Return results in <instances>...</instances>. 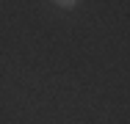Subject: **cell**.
I'll return each mask as SVG.
<instances>
[{"label": "cell", "instance_id": "6da1fadb", "mask_svg": "<svg viewBox=\"0 0 130 124\" xmlns=\"http://www.w3.org/2000/svg\"><path fill=\"white\" fill-rule=\"evenodd\" d=\"M55 6H61V8H75L78 6V0H53Z\"/></svg>", "mask_w": 130, "mask_h": 124}]
</instances>
